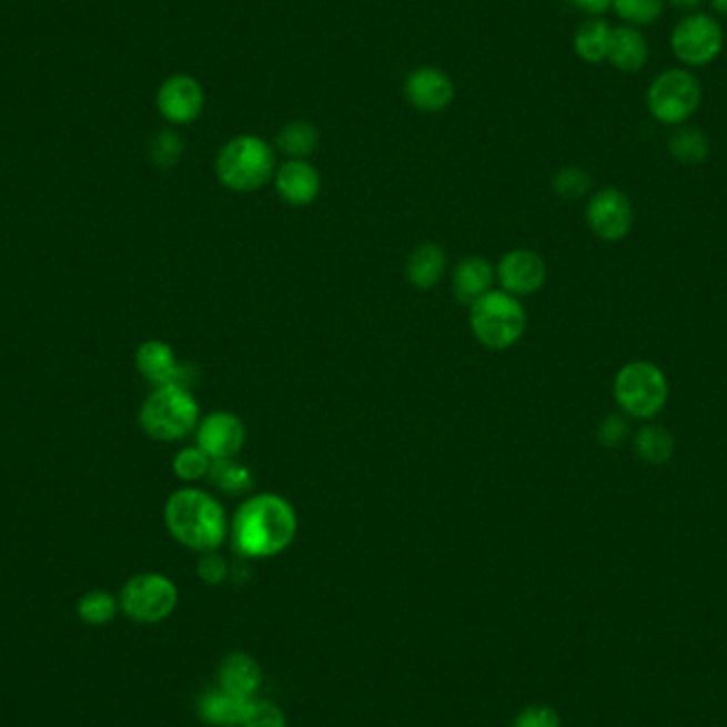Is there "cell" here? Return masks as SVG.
<instances>
[{
    "mask_svg": "<svg viewBox=\"0 0 727 727\" xmlns=\"http://www.w3.org/2000/svg\"><path fill=\"white\" fill-rule=\"evenodd\" d=\"M299 532V517L290 502L279 494H258L239 506L230 536L234 549L245 557H273L285 552Z\"/></svg>",
    "mask_w": 727,
    "mask_h": 727,
    "instance_id": "obj_1",
    "label": "cell"
},
{
    "mask_svg": "<svg viewBox=\"0 0 727 727\" xmlns=\"http://www.w3.org/2000/svg\"><path fill=\"white\" fill-rule=\"evenodd\" d=\"M164 524L176 543L192 552H218L228 536L224 506L196 487H183L169 496Z\"/></svg>",
    "mask_w": 727,
    "mask_h": 727,
    "instance_id": "obj_2",
    "label": "cell"
},
{
    "mask_svg": "<svg viewBox=\"0 0 727 727\" xmlns=\"http://www.w3.org/2000/svg\"><path fill=\"white\" fill-rule=\"evenodd\" d=\"M201 422V406L188 387L162 385L153 387L139 413L143 432L160 443H175L192 432Z\"/></svg>",
    "mask_w": 727,
    "mask_h": 727,
    "instance_id": "obj_3",
    "label": "cell"
},
{
    "mask_svg": "<svg viewBox=\"0 0 727 727\" xmlns=\"http://www.w3.org/2000/svg\"><path fill=\"white\" fill-rule=\"evenodd\" d=\"M215 175L232 192H255L275 176V151L260 137H234L218 153Z\"/></svg>",
    "mask_w": 727,
    "mask_h": 727,
    "instance_id": "obj_4",
    "label": "cell"
},
{
    "mask_svg": "<svg viewBox=\"0 0 727 727\" xmlns=\"http://www.w3.org/2000/svg\"><path fill=\"white\" fill-rule=\"evenodd\" d=\"M526 311L517 296L504 290H489L471 304V327L478 343L502 352L513 347L526 332Z\"/></svg>",
    "mask_w": 727,
    "mask_h": 727,
    "instance_id": "obj_5",
    "label": "cell"
},
{
    "mask_svg": "<svg viewBox=\"0 0 727 727\" xmlns=\"http://www.w3.org/2000/svg\"><path fill=\"white\" fill-rule=\"evenodd\" d=\"M615 398L632 417L652 420L668 401V383L652 362H632L615 378Z\"/></svg>",
    "mask_w": 727,
    "mask_h": 727,
    "instance_id": "obj_6",
    "label": "cell"
},
{
    "mask_svg": "<svg viewBox=\"0 0 727 727\" xmlns=\"http://www.w3.org/2000/svg\"><path fill=\"white\" fill-rule=\"evenodd\" d=\"M179 603L176 585L158 573L130 578L120 594V610L137 624H158L166 619Z\"/></svg>",
    "mask_w": 727,
    "mask_h": 727,
    "instance_id": "obj_7",
    "label": "cell"
},
{
    "mask_svg": "<svg viewBox=\"0 0 727 727\" xmlns=\"http://www.w3.org/2000/svg\"><path fill=\"white\" fill-rule=\"evenodd\" d=\"M700 99L703 90L698 79L680 69L655 77L647 94L653 118L662 124L670 125L689 120L700 107Z\"/></svg>",
    "mask_w": 727,
    "mask_h": 727,
    "instance_id": "obj_8",
    "label": "cell"
},
{
    "mask_svg": "<svg viewBox=\"0 0 727 727\" xmlns=\"http://www.w3.org/2000/svg\"><path fill=\"white\" fill-rule=\"evenodd\" d=\"M670 46L683 64L704 67L724 48V30L710 16H687L675 26Z\"/></svg>",
    "mask_w": 727,
    "mask_h": 727,
    "instance_id": "obj_9",
    "label": "cell"
},
{
    "mask_svg": "<svg viewBox=\"0 0 727 727\" xmlns=\"http://www.w3.org/2000/svg\"><path fill=\"white\" fill-rule=\"evenodd\" d=\"M196 445L206 453L213 462L230 460L243 450L248 441V427L228 411H215L199 422L196 427Z\"/></svg>",
    "mask_w": 727,
    "mask_h": 727,
    "instance_id": "obj_10",
    "label": "cell"
},
{
    "mask_svg": "<svg viewBox=\"0 0 727 727\" xmlns=\"http://www.w3.org/2000/svg\"><path fill=\"white\" fill-rule=\"evenodd\" d=\"M134 366L150 381L153 387H162V385H179V387H188L194 381V368L188 364H181L176 360L175 352L169 343L164 341H145L134 355Z\"/></svg>",
    "mask_w": 727,
    "mask_h": 727,
    "instance_id": "obj_11",
    "label": "cell"
},
{
    "mask_svg": "<svg viewBox=\"0 0 727 727\" xmlns=\"http://www.w3.org/2000/svg\"><path fill=\"white\" fill-rule=\"evenodd\" d=\"M502 290L511 296H527L538 292L547 281L545 260L527 250L508 251L496 269Z\"/></svg>",
    "mask_w": 727,
    "mask_h": 727,
    "instance_id": "obj_12",
    "label": "cell"
},
{
    "mask_svg": "<svg viewBox=\"0 0 727 727\" xmlns=\"http://www.w3.org/2000/svg\"><path fill=\"white\" fill-rule=\"evenodd\" d=\"M632 202L626 194L606 188L587 204V222L604 241H619L632 228Z\"/></svg>",
    "mask_w": 727,
    "mask_h": 727,
    "instance_id": "obj_13",
    "label": "cell"
},
{
    "mask_svg": "<svg viewBox=\"0 0 727 727\" xmlns=\"http://www.w3.org/2000/svg\"><path fill=\"white\" fill-rule=\"evenodd\" d=\"M204 94L196 79L188 75L169 77L158 92V111L171 124H192L201 115Z\"/></svg>",
    "mask_w": 727,
    "mask_h": 727,
    "instance_id": "obj_14",
    "label": "cell"
},
{
    "mask_svg": "<svg viewBox=\"0 0 727 727\" xmlns=\"http://www.w3.org/2000/svg\"><path fill=\"white\" fill-rule=\"evenodd\" d=\"M406 101L426 113H438L453 101V83L450 77L432 67H420L404 81Z\"/></svg>",
    "mask_w": 727,
    "mask_h": 727,
    "instance_id": "obj_15",
    "label": "cell"
},
{
    "mask_svg": "<svg viewBox=\"0 0 727 727\" xmlns=\"http://www.w3.org/2000/svg\"><path fill=\"white\" fill-rule=\"evenodd\" d=\"M275 185L279 196L287 204L304 206L317 199L322 179L315 166L304 160H287L275 171Z\"/></svg>",
    "mask_w": 727,
    "mask_h": 727,
    "instance_id": "obj_16",
    "label": "cell"
},
{
    "mask_svg": "<svg viewBox=\"0 0 727 727\" xmlns=\"http://www.w3.org/2000/svg\"><path fill=\"white\" fill-rule=\"evenodd\" d=\"M496 271L485 258H464L453 271V294L462 304H473L492 290Z\"/></svg>",
    "mask_w": 727,
    "mask_h": 727,
    "instance_id": "obj_17",
    "label": "cell"
},
{
    "mask_svg": "<svg viewBox=\"0 0 727 727\" xmlns=\"http://www.w3.org/2000/svg\"><path fill=\"white\" fill-rule=\"evenodd\" d=\"M606 58L617 71L624 73H638L647 58H649V46L645 37L634 28H615L610 30V43Z\"/></svg>",
    "mask_w": 727,
    "mask_h": 727,
    "instance_id": "obj_18",
    "label": "cell"
},
{
    "mask_svg": "<svg viewBox=\"0 0 727 727\" xmlns=\"http://www.w3.org/2000/svg\"><path fill=\"white\" fill-rule=\"evenodd\" d=\"M262 683V670L248 653H232L220 666V687L234 696L251 698Z\"/></svg>",
    "mask_w": 727,
    "mask_h": 727,
    "instance_id": "obj_19",
    "label": "cell"
},
{
    "mask_svg": "<svg viewBox=\"0 0 727 727\" xmlns=\"http://www.w3.org/2000/svg\"><path fill=\"white\" fill-rule=\"evenodd\" d=\"M250 700L251 698L234 696L220 687V689L202 696L199 713H201L202 719L211 726H241L248 715Z\"/></svg>",
    "mask_w": 727,
    "mask_h": 727,
    "instance_id": "obj_20",
    "label": "cell"
},
{
    "mask_svg": "<svg viewBox=\"0 0 727 727\" xmlns=\"http://www.w3.org/2000/svg\"><path fill=\"white\" fill-rule=\"evenodd\" d=\"M447 269V255L443 248L426 243L422 248L413 251L406 260V279L411 285L420 290H430L434 287Z\"/></svg>",
    "mask_w": 727,
    "mask_h": 727,
    "instance_id": "obj_21",
    "label": "cell"
},
{
    "mask_svg": "<svg viewBox=\"0 0 727 727\" xmlns=\"http://www.w3.org/2000/svg\"><path fill=\"white\" fill-rule=\"evenodd\" d=\"M275 143L276 150L287 155L290 160H302L317 148L320 132L309 122H290L279 130Z\"/></svg>",
    "mask_w": 727,
    "mask_h": 727,
    "instance_id": "obj_22",
    "label": "cell"
},
{
    "mask_svg": "<svg viewBox=\"0 0 727 727\" xmlns=\"http://www.w3.org/2000/svg\"><path fill=\"white\" fill-rule=\"evenodd\" d=\"M206 478L211 481L213 487H218L220 492L230 494V496H241L253 487V475H251L250 468L234 462V457L215 460L211 464V471Z\"/></svg>",
    "mask_w": 727,
    "mask_h": 727,
    "instance_id": "obj_23",
    "label": "cell"
},
{
    "mask_svg": "<svg viewBox=\"0 0 727 727\" xmlns=\"http://www.w3.org/2000/svg\"><path fill=\"white\" fill-rule=\"evenodd\" d=\"M610 43V26L604 20H587L575 34V51L585 62H603Z\"/></svg>",
    "mask_w": 727,
    "mask_h": 727,
    "instance_id": "obj_24",
    "label": "cell"
},
{
    "mask_svg": "<svg viewBox=\"0 0 727 727\" xmlns=\"http://www.w3.org/2000/svg\"><path fill=\"white\" fill-rule=\"evenodd\" d=\"M668 150L673 153V158L683 164H703L710 151V145H708V139L703 130L680 128L670 137Z\"/></svg>",
    "mask_w": 727,
    "mask_h": 727,
    "instance_id": "obj_25",
    "label": "cell"
},
{
    "mask_svg": "<svg viewBox=\"0 0 727 727\" xmlns=\"http://www.w3.org/2000/svg\"><path fill=\"white\" fill-rule=\"evenodd\" d=\"M118 608H120V600H115L109 592L94 589L79 598L77 615L88 626H104L115 619Z\"/></svg>",
    "mask_w": 727,
    "mask_h": 727,
    "instance_id": "obj_26",
    "label": "cell"
},
{
    "mask_svg": "<svg viewBox=\"0 0 727 727\" xmlns=\"http://www.w3.org/2000/svg\"><path fill=\"white\" fill-rule=\"evenodd\" d=\"M636 452L652 464H662L670 460V455L675 452V441L670 432L664 427H643L636 436Z\"/></svg>",
    "mask_w": 727,
    "mask_h": 727,
    "instance_id": "obj_27",
    "label": "cell"
},
{
    "mask_svg": "<svg viewBox=\"0 0 727 727\" xmlns=\"http://www.w3.org/2000/svg\"><path fill=\"white\" fill-rule=\"evenodd\" d=\"M213 460L202 452L201 447H183L181 452L173 457V473L176 478L185 483H196L202 478L209 477Z\"/></svg>",
    "mask_w": 727,
    "mask_h": 727,
    "instance_id": "obj_28",
    "label": "cell"
},
{
    "mask_svg": "<svg viewBox=\"0 0 727 727\" xmlns=\"http://www.w3.org/2000/svg\"><path fill=\"white\" fill-rule=\"evenodd\" d=\"M613 7L617 16L629 24L647 26L659 20L664 0H613Z\"/></svg>",
    "mask_w": 727,
    "mask_h": 727,
    "instance_id": "obj_29",
    "label": "cell"
},
{
    "mask_svg": "<svg viewBox=\"0 0 727 727\" xmlns=\"http://www.w3.org/2000/svg\"><path fill=\"white\" fill-rule=\"evenodd\" d=\"M183 141L173 130H162L151 143V160L162 169H171L181 160Z\"/></svg>",
    "mask_w": 727,
    "mask_h": 727,
    "instance_id": "obj_30",
    "label": "cell"
},
{
    "mask_svg": "<svg viewBox=\"0 0 727 727\" xmlns=\"http://www.w3.org/2000/svg\"><path fill=\"white\" fill-rule=\"evenodd\" d=\"M241 727H287L281 708L269 700H250L248 715Z\"/></svg>",
    "mask_w": 727,
    "mask_h": 727,
    "instance_id": "obj_31",
    "label": "cell"
},
{
    "mask_svg": "<svg viewBox=\"0 0 727 727\" xmlns=\"http://www.w3.org/2000/svg\"><path fill=\"white\" fill-rule=\"evenodd\" d=\"M553 188L562 199H580L589 190V176L577 166H571L555 175Z\"/></svg>",
    "mask_w": 727,
    "mask_h": 727,
    "instance_id": "obj_32",
    "label": "cell"
},
{
    "mask_svg": "<svg viewBox=\"0 0 727 727\" xmlns=\"http://www.w3.org/2000/svg\"><path fill=\"white\" fill-rule=\"evenodd\" d=\"M513 727H559V717L549 706H529L519 713Z\"/></svg>",
    "mask_w": 727,
    "mask_h": 727,
    "instance_id": "obj_33",
    "label": "cell"
},
{
    "mask_svg": "<svg viewBox=\"0 0 727 727\" xmlns=\"http://www.w3.org/2000/svg\"><path fill=\"white\" fill-rule=\"evenodd\" d=\"M228 575L226 559L215 552L202 553L199 562V577L206 585H220Z\"/></svg>",
    "mask_w": 727,
    "mask_h": 727,
    "instance_id": "obj_34",
    "label": "cell"
},
{
    "mask_svg": "<svg viewBox=\"0 0 727 727\" xmlns=\"http://www.w3.org/2000/svg\"><path fill=\"white\" fill-rule=\"evenodd\" d=\"M626 422L619 415H608L598 430V436L606 447H615L626 438Z\"/></svg>",
    "mask_w": 727,
    "mask_h": 727,
    "instance_id": "obj_35",
    "label": "cell"
},
{
    "mask_svg": "<svg viewBox=\"0 0 727 727\" xmlns=\"http://www.w3.org/2000/svg\"><path fill=\"white\" fill-rule=\"evenodd\" d=\"M571 2L580 11L592 13V16L604 13L608 7H613V0H571Z\"/></svg>",
    "mask_w": 727,
    "mask_h": 727,
    "instance_id": "obj_36",
    "label": "cell"
},
{
    "mask_svg": "<svg viewBox=\"0 0 727 727\" xmlns=\"http://www.w3.org/2000/svg\"><path fill=\"white\" fill-rule=\"evenodd\" d=\"M673 7H677V9H683V11H691V9H696V7H700L703 4V0H668Z\"/></svg>",
    "mask_w": 727,
    "mask_h": 727,
    "instance_id": "obj_37",
    "label": "cell"
},
{
    "mask_svg": "<svg viewBox=\"0 0 727 727\" xmlns=\"http://www.w3.org/2000/svg\"><path fill=\"white\" fill-rule=\"evenodd\" d=\"M710 4L719 16H727V0H710Z\"/></svg>",
    "mask_w": 727,
    "mask_h": 727,
    "instance_id": "obj_38",
    "label": "cell"
}]
</instances>
